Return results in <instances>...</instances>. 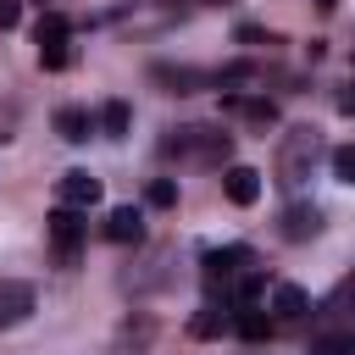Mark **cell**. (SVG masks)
<instances>
[{
	"instance_id": "277c9868",
	"label": "cell",
	"mask_w": 355,
	"mask_h": 355,
	"mask_svg": "<svg viewBox=\"0 0 355 355\" xmlns=\"http://www.w3.org/2000/svg\"><path fill=\"white\" fill-rule=\"evenodd\" d=\"M244 266H255V255H250L244 244H227V250H205V255H200V277H205L211 294L222 288V300H227V283H233Z\"/></svg>"
},
{
	"instance_id": "44dd1931",
	"label": "cell",
	"mask_w": 355,
	"mask_h": 355,
	"mask_svg": "<svg viewBox=\"0 0 355 355\" xmlns=\"http://www.w3.org/2000/svg\"><path fill=\"white\" fill-rule=\"evenodd\" d=\"M333 178H338V183H355V150H349V144L333 150Z\"/></svg>"
},
{
	"instance_id": "ba28073f",
	"label": "cell",
	"mask_w": 355,
	"mask_h": 355,
	"mask_svg": "<svg viewBox=\"0 0 355 355\" xmlns=\"http://www.w3.org/2000/svg\"><path fill=\"white\" fill-rule=\"evenodd\" d=\"M100 194H105V189H100V178H89L83 166L61 178V205H72V211H89V205H100Z\"/></svg>"
},
{
	"instance_id": "6da1fadb",
	"label": "cell",
	"mask_w": 355,
	"mask_h": 355,
	"mask_svg": "<svg viewBox=\"0 0 355 355\" xmlns=\"http://www.w3.org/2000/svg\"><path fill=\"white\" fill-rule=\"evenodd\" d=\"M316 155H322V133L316 128H288L283 144H277V183L283 189H305Z\"/></svg>"
},
{
	"instance_id": "7402d4cb",
	"label": "cell",
	"mask_w": 355,
	"mask_h": 355,
	"mask_svg": "<svg viewBox=\"0 0 355 355\" xmlns=\"http://www.w3.org/2000/svg\"><path fill=\"white\" fill-rule=\"evenodd\" d=\"M22 22V0H0V28H17Z\"/></svg>"
},
{
	"instance_id": "ac0fdd59",
	"label": "cell",
	"mask_w": 355,
	"mask_h": 355,
	"mask_svg": "<svg viewBox=\"0 0 355 355\" xmlns=\"http://www.w3.org/2000/svg\"><path fill=\"white\" fill-rule=\"evenodd\" d=\"M144 200H150L155 211H172V205H178V183H172V178H150V189H144Z\"/></svg>"
},
{
	"instance_id": "d6986e66",
	"label": "cell",
	"mask_w": 355,
	"mask_h": 355,
	"mask_svg": "<svg viewBox=\"0 0 355 355\" xmlns=\"http://www.w3.org/2000/svg\"><path fill=\"white\" fill-rule=\"evenodd\" d=\"M67 61H72V44H39V67L44 72H61Z\"/></svg>"
},
{
	"instance_id": "3957f363",
	"label": "cell",
	"mask_w": 355,
	"mask_h": 355,
	"mask_svg": "<svg viewBox=\"0 0 355 355\" xmlns=\"http://www.w3.org/2000/svg\"><path fill=\"white\" fill-rule=\"evenodd\" d=\"M44 233H50V244H55V261H61V266H72V261H78V250H83V239H89V222H83V211L55 205V211L44 216Z\"/></svg>"
},
{
	"instance_id": "5bb4252c",
	"label": "cell",
	"mask_w": 355,
	"mask_h": 355,
	"mask_svg": "<svg viewBox=\"0 0 355 355\" xmlns=\"http://www.w3.org/2000/svg\"><path fill=\"white\" fill-rule=\"evenodd\" d=\"M55 133H61L67 144H83V139L94 133V122H89L83 105H61V111H55Z\"/></svg>"
},
{
	"instance_id": "52a82bcc",
	"label": "cell",
	"mask_w": 355,
	"mask_h": 355,
	"mask_svg": "<svg viewBox=\"0 0 355 355\" xmlns=\"http://www.w3.org/2000/svg\"><path fill=\"white\" fill-rule=\"evenodd\" d=\"M227 327H233L244 344H266L277 322H272V311H261V305H233V311H227Z\"/></svg>"
},
{
	"instance_id": "603a6c76",
	"label": "cell",
	"mask_w": 355,
	"mask_h": 355,
	"mask_svg": "<svg viewBox=\"0 0 355 355\" xmlns=\"http://www.w3.org/2000/svg\"><path fill=\"white\" fill-rule=\"evenodd\" d=\"M200 6H233V0H200Z\"/></svg>"
},
{
	"instance_id": "4fadbf2b",
	"label": "cell",
	"mask_w": 355,
	"mask_h": 355,
	"mask_svg": "<svg viewBox=\"0 0 355 355\" xmlns=\"http://www.w3.org/2000/svg\"><path fill=\"white\" fill-rule=\"evenodd\" d=\"M227 311H233V305H216V300L200 305V311L189 316V333H194V338H222V333H227Z\"/></svg>"
},
{
	"instance_id": "2e32d148",
	"label": "cell",
	"mask_w": 355,
	"mask_h": 355,
	"mask_svg": "<svg viewBox=\"0 0 355 355\" xmlns=\"http://www.w3.org/2000/svg\"><path fill=\"white\" fill-rule=\"evenodd\" d=\"M100 128H105L111 139H128V128H133V111H128V100H105V111H100Z\"/></svg>"
},
{
	"instance_id": "8fae6325",
	"label": "cell",
	"mask_w": 355,
	"mask_h": 355,
	"mask_svg": "<svg viewBox=\"0 0 355 355\" xmlns=\"http://www.w3.org/2000/svg\"><path fill=\"white\" fill-rule=\"evenodd\" d=\"M322 233V211L316 205H288L283 211V239L288 244H305V239H316Z\"/></svg>"
},
{
	"instance_id": "ffe728a7",
	"label": "cell",
	"mask_w": 355,
	"mask_h": 355,
	"mask_svg": "<svg viewBox=\"0 0 355 355\" xmlns=\"http://www.w3.org/2000/svg\"><path fill=\"white\" fill-rule=\"evenodd\" d=\"M239 44H283L272 28H261V22H239Z\"/></svg>"
},
{
	"instance_id": "8992f818",
	"label": "cell",
	"mask_w": 355,
	"mask_h": 355,
	"mask_svg": "<svg viewBox=\"0 0 355 355\" xmlns=\"http://www.w3.org/2000/svg\"><path fill=\"white\" fill-rule=\"evenodd\" d=\"M150 78H155L166 94H200V89H211V72H200V67H172V61H155Z\"/></svg>"
},
{
	"instance_id": "30bf717a",
	"label": "cell",
	"mask_w": 355,
	"mask_h": 355,
	"mask_svg": "<svg viewBox=\"0 0 355 355\" xmlns=\"http://www.w3.org/2000/svg\"><path fill=\"white\" fill-rule=\"evenodd\" d=\"M311 316V300L300 283H277L272 288V322H305Z\"/></svg>"
},
{
	"instance_id": "5b68a950",
	"label": "cell",
	"mask_w": 355,
	"mask_h": 355,
	"mask_svg": "<svg viewBox=\"0 0 355 355\" xmlns=\"http://www.w3.org/2000/svg\"><path fill=\"white\" fill-rule=\"evenodd\" d=\"M33 305H39L33 283H22V277H6V283H0V333H6V327H22V322L33 316Z\"/></svg>"
},
{
	"instance_id": "e0dca14e",
	"label": "cell",
	"mask_w": 355,
	"mask_h": 355,
	"mask_svg": "<svg viewBox=\"0 0 355 355\" xmlns=\"http://www.w3.org/2000/svg\"><path fill=\"white\" fill-rule=\"evenodd\" d=\"M311 355H355V333H322L316 344H311Z\"/></svg>"
},
{
	"instance_id": "7a4b0ae2",
	"label": "cell",
	"mask_w": 355,
	"mask_h": 355,
	"mask_svg": "<svg viewBox=\"0 0 355 355\" xmlns=\"http://www.w3.org/2000/svg\"><path fill=\"white\" fill-rule=\"evenodd\" d=\"M161 150L178 155V161H194V166H222V161L233 155V139H227L222 128H178Z\"/></svg>"
},
{
	"instance_id": "9c48e42d",
	"label": "cell",
	"mask_w": 355,
	"mask_h": 355,
	"mask_svg": "<svg viewBox=\"0 0 355 355\" xmlns=\"http://www.w3.org/2000/svg\"><path fill=\"white\" fill-rule=\"evenodd\" d=\"M222 194H227L233 205H255V200H261V172H255V166H227V172H222Z\"/></svg>"
},
{
	"instance_id": "9a60e30c",
	"label": "cell",
	"mask_w": 355,
	"mask_h": 355,
	"mask_svg": "<svg viewBox=\"0 0 355 355\" xmlns=\"http://www.w3.org/2000/svg\"><path fill=\"white\" fill-rule=\"evenodd\" d=\"M33 39H39V44H67V39H72V22H67L61 11H44V17L33 22Z\"/></svg>"
},
{
	"instance_id": "7c38bea8",
	"label": "cell",
	"mask_w": 355,
	"mask_h": 355,
	"mask_svg": "<svg viewBox=\"0 0 355 355\" xmlns=\"http://www.w3.org/2000/svg\"><path fill=\"white\" fill-rule=\"evenodd\" d=\"M105 239H111V244H139V239H144V216H139L133 205H116V211L105 216Z\"/></svg>"
}]
</instances>
